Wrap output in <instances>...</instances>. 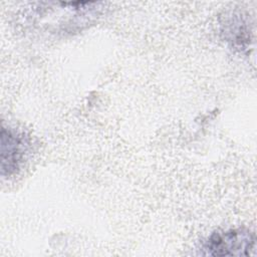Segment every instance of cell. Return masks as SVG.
Returning <instances> with one entry per match:
<instances>
[{
  "label": "cell",
  "instance_id": "1",
  "mask_svg": "<svg viewBox=\"0 0 257 257\" xmlns=\"http://www.w3.org/2000/svg\"><path fill=\"white\" fill-rule=\"evenodd\" d=\"M255 245V236L246 229H231L213 233L204 245L205 254L212 256L249 255Z\"/></svg>",
  "mask_w": 257,
  "mask_h": 257
},
{
  "label": "cell",
  "instance_id": "2",
  "mask_svg": "<svg viewBox=\"0 0 257 257\" xmlns=\"http://www.w3.org/2000/svg\"><path fill=\"white\" fill-rule=\"evenodd\" d=\"M28 143L23 134L2 125L1 130V174L11 176L19 169L27 151Z\"/></svg>",
  "mask_w": 257,
  "mask_h": 257
}]
</instances>
